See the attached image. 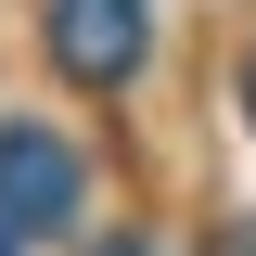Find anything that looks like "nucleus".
<instances>
[{"mask_svg": "<svg viewBox=\"0 0 256 256\" xmlns=\"http://www.w3.org/2000/svg\"><path fill=\"white\" fill-rule=\"evenodd\" d=\"M0 256H26V230H13V218H0Z\"/></svg>", "mask_w": 256, "mask_h": 256, "instance_id": "nucleus-3", "label": "nucleus"}, {"mask_svg": "<svg viewBox=\"0 0 256 256\" xmlns=\"http://www.w3.org/2000/svg\"><path fill=\"white\" fill-rule=\"evenodd\" d=\"M102 256H154V244H102Z\"/></svg>", "mask_w": 256, "mask_h": 256, "instance_id": "nucleus-5", "label": "nucleus"}, {"mask_svg": "<svg viewBox=\"0 0 256 256\" xmlns=\"http://www.w3.org/2000/svg\"><path fill=\"white\" fill-rule=\"evenodd\" d=\"M77 192H90V180H77V154H64L52 128H26V116L0 128V218H13V230H64Z\"/></svg>", "mask_w": 256, "mask_h": 256, "instance_id": "nucleus-2", "label": "nucleus"}, {"mask_svg": "<svg viewBox=\"0 0 256 256\" xmlns=\"http://www.w3.org/2000/svg\"><path fill=\"white\" fill-rule=\"evenodd\" d=\"M244 116H256V64H244Z\"/></svg>", "mask_w": 256, "mask_h": 256, "instance_id": "nucleus-4", "label": "nucleus"}, {"mask_svg": "<svg viewBox=\"0 0 256 256\" xmlns=\"http://www.w3.org/2000/svg\"><path fill=\"white\" fill-rule=\"evenodd\" d=\"M154 52V0H52V64L77 90H128Z\"/></svg>", "mask_w": 256, "mask_h": 256, "instance_id": "nucleus-1", "label": "nucleus"}]
</instances>
